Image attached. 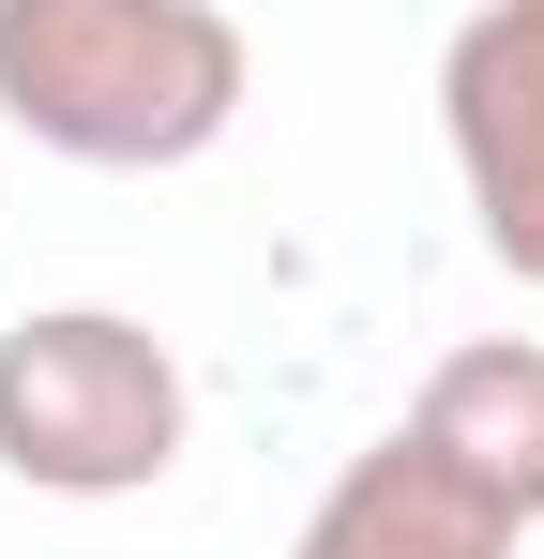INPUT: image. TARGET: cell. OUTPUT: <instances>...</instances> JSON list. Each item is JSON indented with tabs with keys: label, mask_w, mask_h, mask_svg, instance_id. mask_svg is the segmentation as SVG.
Returning <instances> with one entry per match:
<instances>
[{
	"label": "cell",
	"mask_w": 544,
	"mask_h": 559,
	"mask_svg": "<svg viewBox=\"0 0 544 559\" xmlns=\"http://www.w3.org/2000/svg\"><path fill=\"white\" fill-rule=\"evenodd\" d=\"M409 439L453 468V484H484L515 530H544V333H469L424 364L409 393Z\"/></svg>",
	"instance_id": "5"
},
{
	"label": "cell",
	"mask_w": 544,
	"mask_h": 559,
	"mask_svg": "<svg viewBox=\"0 0 544 559\" xmlns=\"http://www.w3.org/2000/svg\"><path fill=\"white\" fill-rule=\"evenodd\" d=\"M258 92L227 0H0V121L61 167H197Z\"/></svg>",
	"instance_id": "1"
},
{
	"label": "cell",
	"mask_w": 544,
	"mask_h": 559,
	"mask_svg": "<svg viewBox=\"0 0 544 559\" xmlns=\"http://www.w3.org/2000/svg\"><path fill=\"white\" fill-rule=\"evenodd\" d=\"M439 136L469 227L515 287H544V0H469L439 46Z\"/></svg>",
	"instance_id": "3"
},
{
	"label": "cell",
	"mask_w": 544,
	"mask_h": 559,
	"mask_svg": "<svg viewBox=\"0 0 544 559\" xmlns=\"http://www.w3.org/2000/svg\"><path fill=\"white\" fill-rule=\"evenodd\" d=\"M515 545H530V530L393 424V439H363V454L318 484V514H303L287 559H515Z\"/></svg>",
	"instance_id": "4"
},
{
	"label": "cell",
	"mask_w": 544,
	"mask_h": 559,
	"mask_svg": "<svg viewBox=\"0 0 544 559\" xmlns=\"http://www.w3.org/2000/svg\"><path fill=\"white\" fill-rule=\"evenodd\" d=\"M197 439V378L121 302H31L0 333V484L31 499H152Z\"/></svg>",
	"instance_id": "2"
}]
</instances>
